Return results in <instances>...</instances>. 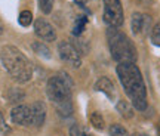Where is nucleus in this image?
Listing matches in <instances>:
<instances>
[{
    "instance_id": "obj_1",
    "label": "nucleus",
    "mask_w": 160,
    "mask_h": 136,
    "mask_svg": "<svg viewBox=\"0 0 160 136\" xmlns=\"http://www.w3.org/2000/svg\"><path fill=\"white\" fill-rule=\"evenodd\" d=\"M116 73L133 108L138 111H145L147 109V87H145L144 77L139 68L133 62L119 64L116 68Z\"/></svg>"
},
{
    "instance_id": "obj_2",
    "label": "nucleus",
    "mask_w": 160,
    "mask_h": 136,
    "mask_svg": "<svg viewBox=\"0 0 160 136\" xmlns=\"http://www.w3.org/2000/svg\"><path fill=\"white\" fill-rule=\"evenodd\" d=\"M0 59L6 71L12 75V79L25 83L33 75V67L30 64L28 58L15 46H5L0 52Z\"/></svg>"
},
{
    "instance_id": "obj_3",
    "label": "nucleus",
    "mask_w": 160,
    "mask_h": 136,
    "mask_svg": "<svg viewBox=\"0 0 160 136\" xmlns=\"http://www.w3.org/2000/svg\"><path fill=\"white\" fill-rule=\"evenodd\" d=\"M107 41H108V49L111 53V58L117 64H128L137 62V47L132 43V40L119 28L107 30Z\"/></svg>"
},
{
    "instance_id": "obj_4",
    "label": "nucleus",
    "mask_w": 160,
    "mask_h": 136,
    "mask_svg": "<svg viewBox=\"0 0 160 136\" xmlns=\"http://www.w3.org/2000/svg\"><path fill=\"white\" fill-rule=\"evenodd\" d=\"M71 87L73 81L67 73H59L57 75H52L48 80L46 93L55 105H62L67 102H71Z\"/></svg>"
},
{
    "instance_id": "obj_5",
    "label": "nucleus",
    "mask_w": 160,
    "mask_h": 136,
    "mask_svg": "<svg viewBox=\"0 0 160 136\" xmlns=\"http://www.w3.org/2000/svg\"><path fill=\"white\" fill-rule=\"evenodd\" d=\"M104 12L102 19L111 28H119L123 25V6L120 0H102Z\"/></svg>"
},
{
    "instance_id": "obj_6",
    "label": "nucleus",
    "mask_w": 160,
    "mask_h": 136,
    "mask_svg": "<svg viewBox=\"0 0 160 136\" xmlns=\"http://www.w3.org/2000/svg\"><path fill=\"white\" fill-rule=\"evenodd\" d=\"M58 52H59V56L65 64L71 65L73 68H79L82 65V58H80L79 51L74 47L73 43H70L67 40L61 41L58 45Z\"/></svg>"
},
{
    "instance_id": "obj_7",
    "label": "nucleus",
    "mask_w": 160,
    "mask_h": 136,
    "mask_svg": "<svg viewBox=\"0 0 160 136\" xmlns=\"http://www.w3.org/2000/svg\"><path fill=\"white\" fill-rule=\"evenodd\" d=\"M151 17L142 12H133L131 18V30L135 36H145L151 31Z\"/></svg>"
},
{
    "instance_id": "obj_8",
    "label": "nucleus",
    "mask_w": 160,
    "mask_h": 136,
    "mask_svg": "<svg viewBox=\"0 0 160 136\" xmlns=\"http://www.w3.org/2000/svg\"><path fill=\"white\" fill-rule=\"evenodd\" d=\"M34 33L37 37H40L45 41H55L57 40V33L51 24L46 21L45 18H37L34 21Z\"/></svg>"
},
{
    "instance_id": "obj_9",
    "label": "nucleus",
    "mask_w": 160,
    "mask_h": 136,
    "mask_svg": "<svg viewBox=\"0 0 160 136\" xmlns=\"http://www.w3.org/2000/svg\"><path fill=\"white\" fill-rule=\"evenodd\" d=\"M11 120L18 126L31 124V107L28 105H18L12 109Z\"/></svg>"
},
{
    "instance_id": "obj_10",
    "label": "nucleus",
    "mask_w": 160,
    "mask_h": 136,
    "mask_svg": "<svg viewBox=\"0 0 160 136\" xmlns=\"http://www.w3.org/2000/svg\"><path fill=\"white\" fill-rule=\"evenodd\" d=\"M46 120V107L42 101H37L33 104L31 107V124H34L36 127H40V126L45 123Z\"/></svg>"
},
{
    "instance_id": "obj_11",
    "label": "nucleus",
    "mask_w": 160,
    "mask_h": 136,
    "mask_svg": "<svg viewBox=\"0 0 160 136\" xmlns=\"http://www.w3.org/2000/svg\"><path fill=\"white\" fill-rule=\"evenodd\" d=\"M95 89L98 92H102L105 96H108L110 99H114V93H116V89H114V85L113 81L108 79V77H101L95 83Z\"/></svg>"
},
{
    "instance_id": "obj_12",
    "label": "nucleus",
    "mask_w": 160,
    "mask_h": 136,
    "mask_svg": "<svg viewBox=\"0 0 160 136\" xmlns=\"http://www.w3.org/2000/svg\"><path fill=\"white\" fill-rule=\"evenodd\" d=\"M116 109H117V113L123 117V119L129 120L133 117V105H132L129 101H125V99H120V101H117V104H116Z\"/></svg>"
},
{
    "instance_id": "obj_13",
    "label": "nucleus",
    "mask_w": 160,
    "mask_h": 136,
    "mask_svg": "<svg viewBox=\"0 0 160 136\" xmlns=\"http://www.w3.org/2000/svg\"><path fill=\"white\" fill-rule=\"evenodd\" d=\"M89 123H91L92 127L97 129V130H104V127H105L104 117L101 115V113H98V111H93V113L89 115Z\"/></svg>"
},
{
    "instance_id": "obj_14",
    "label": "nucleus",
    "mask_w": 160,
    "mask_h": 136,
    "mask_svg": "<svg viewBox=\"0 0 160 136\" xmlns=\"http://www.w3.org/2000/svg\"><path fill=\"white\" fill-rule=\"evenodd\" d=\"M31 47H33V51H34L39 56L46 58V59L51 58V49H49L43 41H34V43L31 45Z\"/></svg>"
},
{
    "instance_id": "obj_15",
    "label": "nucleus",
    "mask_w": 160,
    "mask_h": 136,
    "mask_svg": "<svg viewBox=\"0 0 160 136\" xmlns=\"http://www.w3.org/2000/svg\"><path fill=\"white\" fill-rule=\"evenodd\" d=\"M110 136H131L129 132L126 130L122 124H117V123H113V124L108 127Z\"/></svg>"
},
{
    "instance_id": "obj_16",
    "label": "nucleus",
    "mask_w": 160,
    "mask_h": 136,
    "mask_svg": "<svg viewBox=\"0 0 160 136\" xmlns=\"http://www.w3.org/2000/svg\"><path fill=\"white\" fill-rule=\"evenodd\" d=\"M150 39H151L153 45L160 47V21L156 22V25H153V28L150 31Z\"/></svg>"
},
{
    "instance_id": "obj_17",
    "label": "nucleus",
    "mask_w": 160,
    "mask_h": 136,
    "mask_svg": "<svg viewBox=\"0 0 160 136\" xmlns=\"http://www.w3.org/2000/svg\"><path fill=\"white\" fill-rule=\"evenodd\" d=\"M86 22H88V18L86 17L77 18V19H76V24H74V28H73V34H74V36H80V34L85 31Z\"/></svg>"
},
{
    "instance_id": "obj_18",
    "label": "nucleus",
    "mask_w": 160,
    "mask_h": 136,
    "mask_svg": "<svg viewBox=\"0 0 160 136\" xmlns=\"http://www.w3.org/2000/svg\"><path fill=\"white\" fill-rule=\"evenodd\" d=\"M18 22L21 24L22 27H28L30 24L33 22V13H31L30 11H22L21 13H19Z\"/></svg>"
},
{
    "instance_id": "obj_19",
    "label": "nucleus",
    "mask_w": 160,
    "mask_h": 136,
    "mask_svg": "<svg viewBox=\"0 0 160 136\" xmlns=\"http://www.w3.org/2000/svg\"><path fill=\"white\" fill-rule=\"evenodd\" d=\"M70 136H92L88 129H85L80 124H73L70 129Z\"/></svg>"
},
{
    "instance_id": "obj_20",
    "label": "nucleus",
    "mask_w": 160,
    "mask_h": 136,
    "mask_svg": "<svg viewBox=\"0 0 160 136\" xmlns=\"http://www.w3.org/2000/svg\"><path fill=\"white\" fill-rule=\"evenodd\" d=\"M39 6L43 13H49L53 7V0H39Z\"/></svg>"
},
{
    "instance_id": "obj_21",
    "label": "nucleus",
    "mask_w": 160,
    "mask_h": 136,
    "mask_svg": "<svg viewBox=\"0 0 160 136\" xmlns=\"http://www.w3.org/2000/svg\"><path fill=\"white\" fill-rule=\"evenodd\" d=\"M0 132H3V133H8V132H9V127L6 126L5 119H3L2 114H0Z\"/></svg>"
},
{
    "instance_id": "obj_22",
    "label": "nucleus",
    "mask_w": 160,
    "mask_h": 136,
    "mask_svg": "<svg viewBox=\"0 0 160 136\" xmlns=\"http://www.w3.org/2000/svg\"><path fill=\"white\" fill-rule=\"evenodd\" d=\"M157 135L160 136V121H159V123H157Z\"/></svg>"
},
{
    "instance_id": "obj_23",
    "label": "nucleus",
    "mask_w": 160,
    "mask_h": 136,
    "mask_svg": "<svg viewBox=\"0 0 160 136\" xmlns=\"http://www.w3.org/2000/svg\"><path fill=\"white\" fill-rule=\"evenodd\" d=\"M131 136H147V135H142V133H135V135H131Z\"/></svg>"
},
{
    "instance_id": "obj_24",
    "label": "nucleus",
    "mask_w": 160,
    "mask_h": 136,
    "mask_svg": "<svg viewBox=\"0 0 160 136\" xmlns=\"http://www.w3.org/2000/svg\"><path fill=\"white\" fill-rule=\"evenodd\" d=\"M139 2H144V3H147V2H150V0H139Z\"/></svg>"
}]
</instances>
